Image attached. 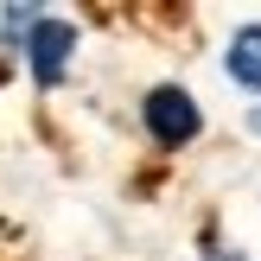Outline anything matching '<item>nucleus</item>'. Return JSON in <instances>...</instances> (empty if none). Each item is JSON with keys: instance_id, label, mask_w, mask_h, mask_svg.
<instances>
[{"instance_id": "f257e3e1", "label": "nucleus", "mask_w": 261, "mask_h": 261, "mask_svg": "<svg viewBox=\"0 0 261 261\" xmlns=\"http://www.w3.org/2000/svg\"><path fill=\"white\" fill-rule=\"evenodd\" d=\"M198 127H204V115H198V102H191L185 89L160 83L147 96V134L160 140V147H185V140H198Z\"/></svg>"}, {"instance_id": "f03ea898", "label": "nucleus", "mask_w": 261, "mask_h": 261, "mask_svg": "<svg viewBox=\"0 0 261 261\" xmlns=\"http://www.w3.org/2000/svg\"><path fill=\"white\" fill-rule=\"evenodd\" d=\"M70 51H76V25H64V19H38V32L25 38V64H32V83L38 89H58V76H64V64H70Z\"/></svg>"}, {"instance_id": "7ed1b4c3", "label": "nucleus", "mask_w": 261, "mask_h": 261, "mask_svg": "<svg viewBox=\"0 0 261 261\" xmlns=\"http://www.w3.org/2000/svg\"><path fill=\"white\" fill-rule=\"evenodd\" d=\"M223 70L236 76L242 89H255V96H261V25H249V32H236V38H229Z\"/></svg>"}, {"instance_id": "20e7f679", "label": "nucleus", "mask_w": 261, "mask_h": 261, "mask_svg": "<svg viewBox=\"0 0 261 261\" xmlns=\"http://www.w3.org/2000/svg\"><path fill=\"white\" fill-rule=\"evenodd\" d=\"M211 261H242V255H211Z\"/></svg>"}, {"instance_id": "39448f33", "label": "nucleus", "mask_w": 261, "mask_h": 261, "mask_svg": "<svg viewBox=\"0 0 261 261\" xmlns=\"http://www.w3.org/2000/svg\"><path fill=\"white\" fill-rule=\"evenodd\" d=\"M255 127H261V115H255Z\"/></svg>"}]
</instances>
